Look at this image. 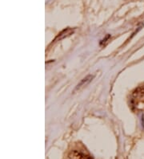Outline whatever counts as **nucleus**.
<instances>
[{
  "label": "nucleus",
  "mask_w": 144,
  "mask_h": 159,
  "mask_svg": "<svg viewBox=\"0 0 144 159\" xmlns=\"http://www.w3.org/2000/svg\"><path fill=\"white\" fill-rule=\"evenodd\" d=\"M93 78H94V76H92V75H88V76H86L85 78H83V79L79 82V84L77 85L76 90L80 89H82V88L84 87V86L87 85V84L92 80Z\"/></svg>",
  "instance_id": "1"
},
{
  "label": "nucleus",
  "mask_w": 144,
  "mask_h": 159,
  "mask_svg": "<svg viewBox=\"0 0 144 159\" xmlns=\"http://www.w3.org/2000/svg\"><path fill=\"white\" fill-rule=\"evenodd\" d=\"M133 97L136 98V99H140L142 97H144V87L140 86V87L136 88L132 93Z\"/></svg>",
  "instance_id": "2"
},
{
  "label": "nucleus",
  "mask_w": 144,
  "mask_h": 159,
  "mask_svg": "<svg viewBox=\"0 0 144 159\" xmlns=\"http://www.w3.org/2000/svg\"><path fill=\"white\" fill-rule=\"evenodd\" d=\"M69 159H86V157L83 153L81 152L77 151V150H73L69 153Z\"/></svg>",
  "instance_id": "3"
},
{
  "label": "nucleus",
  "mask_w": 144,
  "mask_h": 159,
  "mask_svg": "<svg viewBox=\"0 0 144 159\" xmlns=\"http://www.w3.org/2000/svg\"><path fill=\"white\" fill-rule=\"evenodd\" d=\"M71 33H73V30H71V28H67V29L63 30V31H61V32L59 34V35L56 37L55 41L57 40V39H59L60 40V39H63V38H65V37L69 36L70 35H71Z\"/></svg>",
  "instance_id": "4"
}]
</instances>
